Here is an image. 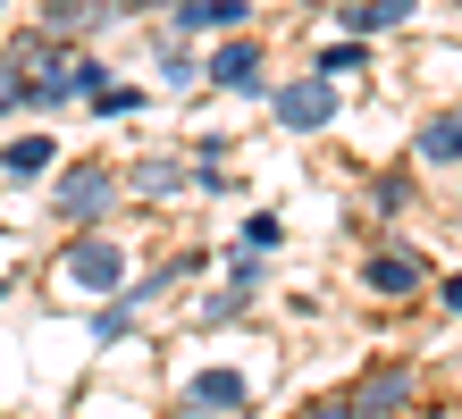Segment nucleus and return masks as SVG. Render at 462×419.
I'll return each instance as SVG.
<instances>
[{"label":"nucleus","instance_id":"1","mask_svg":"<svg viewBox=\"0 0 462 419\" xmlns=\"http://www.w3.org/2000/svg\"><path fill=\"white\" fill-rule=\"evenodd\" d=\"M110 202H118V177H110L101 159L68 168V177H60V193H51V210H60L68 227H101V218H110Z\"/></svg>","mask_w":462,"mask_h":419},{"label":"nucleus","instance_id":"2","mask_svg":"<svg viewBox=\"0 0 462 419\" xmlns=\"http://www.w3.org/2000/svg\"><path fill=\"white\" fill-rule=\"evenodd\" d=\"M60 277L76 294H118L126 286V251L110 243V235H76L68 251H60Z\"/></svg>","mask_w":462,"mask_h":419},{"label":"nucleus","instance_id":"3","mask_svg":"<svg viewBox=\"0 0 462 419\" xmlns=\"http://www.w3.org/2000/svg\"><path fill=\"white\" fill-rule=\"evenodd\" d=\"M269 109H278V126L319 134V126L337 118V84H328V76H294V84H278V93H269Z\"/></svg>","mask_w":462,"mask_h":419},{"label":"nucleus","instance_id":"4","mask_svg":"<svg viewBox=\"0 0 462 419\" xmlns=\"http://www.w3.org/2000/svg\"><path fill=\"white\" fill-rule=\"evenodd\" d=\"M219 93L236 101H269V76H261V42H227V50H210V68H202Z\"/></svg>","mask_w":462,"mask_h":419},{"label":"nucleus","instance_id":"5","mask_svg":"<svg viewBox=\"0 0 462 419\" xmlns=\"http://www.w3.org/2000/svg\"><path fill=\"white\" fill-rule=\"evenodd\" d=\"M362 286H370L378 302H403V294H420V251H403V243L370 251V260H362Z\"/></svg>","mask_w":462,"mask_h":419},{"label":"nucleus","instance_id":"6","mask_svg":"<svg viewBox=\"0 0 462 419\" xmlns=\"http://www.w3.org/2000/svg\"><path fill=\"white\" fill-rule=\"evenodd\" d=\"M403 411H412V369H370L353 395V419H403Z\"/></svg>","mask_w":462,"mask_h":419},{"label":"nucleus","instance_id":"7","mask_svg":"<svg viewBox=\"0 0 462 419\" xmlns=\"http://www.w3.org/2000/svg\"><path fill=\"white\" fill-rule=\"evenodd\" d=\"M185 411H253V386H244V369H202L185 378Z\"/></svg>","mask_w":462,"mask_h":419},{"label":"nucleus","instance_id":"8","mask_svg":"<svg viewBox=\"0 0 462 419\" xmlns=\"http://www.w3.org/2000/svg\"><path fill=\"white\" fill-rule=\"evenodd\" d=\"M244 25V0H177V34H227Z\"/></svg>","mask_w":462,"mask_h":419},{"label":"nucleus","instance_id":"9","mask_svg":"<svg viewBox=\"0 0 462 419\" xmlns=\"http://www.w3.org/2000/svg\"><path fill=\"white\" fill-rule=\"evenodd\" d=\"M420 159H429V168H454V159H462V109H446V118L420 126Z\"/></svg>","mask_w":462,"mask_h":419},{"label":"nucleus","instance_id":"10","mask_svg":"<svg viewBox=\"0 0 462 419\" xmlns=\"http://www.w3.org/2000/svg\"><path fill=\"white\" fill-rule=\"evenodd\" d=\"M51 159H60V143H51V134H17V143L0 151V177H42Z\"/></svg>","mask_w":462,"mask_h":419},{"label":"nucleus","instance_id":"11","mask_svg":"<svg viewBox=\"0 0 462 419\" xmlns=\"http://www.w3.org/2000/svg\"><path fill=\"white\" fill-rule=\"evenodd\" d=\"M403 17H412V0H353V9H345L353 34H395Z\"/></svg>","mask_w":462,"mask_h":419},{"label":"nucleus","instance_id":"12","mask_svg":"<svg viewBox=\"0 0 462 419\" xmlns=\"http://www.w3.org/2000/svg\"><path fill=\"white\" fill-rule=\"evenodd\" d=\"M110 0H42V34H76V25H93Z\"/></svg>","mask_w":462,"mask_h":419},{"label":"nucleus","instance_id":"13","mask_svg":"<svg viewBox=\"0 0 462 419\" xmlns=\"http://www.w3.org/2000/svg\"><path fill=\"white\" fill-rule=\"evenodd\" d=\"M152 68H160V84H177V93H185V84L202 76V68H194V50H185V42H160V50H152Z\"/></svg>","mask_w":462,"mask_h":419},{"label":"nucleus","instance_id":"14","mask_svg":"<svg viewBox=\"0 0 462 419\" xmlns=\"http://www.w3.org/2000/svg\"><path fill=\"white\" fill-rule=\"evenodd\" d=\"M169 185H185V159H143L134 168V193H169Z\"/></svg>","mask_w":462,"mask_h":419},{"label":"nucleus","instance_id":"15","mask_svg":"<svg viewBox=\"0 0 462 419\" xmlns=\"http://www.w3.org/2000/svg\"><path fill=\"white\" fill-rule=\"evenodd\" d=\"M25 93H34V76H25L17 59H0V118H9V109H25Z\"/></svg>","mask_w":462,"mask_h":419},{"label":"nucleus","instance_id":"16","mask_svg":"<svg viewBox=\"0 0 462 419\" xmlns=\"http://www.w3.org/2000/svg\"><path fill=\"white\" fill-rule=\"evenodd\" d=\"M93 109H101V118H134V109H143V93H126V84H101Z\"/></svg>","mask_w":462,"mask_h":419},{"label":"nucleus","instance_id":"17","mask_svg":"<svg viewBox=\"0 0 462 419\" xmlns=\"http://www.w3.org/2000/svg\"><path fill=\"white\" fill-rule=\"evenodd\" d=\"M353 68H362V42H328V50H319V68H311V76H353Z\"/></svg>","mask_w":462,"mask_h":419},{"label":"nucleus","instance_id":"18","mask_svg":"<svg viewBox=\"0 0 462 419\" xmlns=\"http://www.w3.org/2000/svg\"><path fill=\"white\" fill-rule=\"evenodd\" d=\"M278 243V218H244V235H236V251H269Z\"/></svg>","mask_w":462,"mask_h":419},{"label":"nucleus","instance_id":"19","mask_svg":"<svg viewBox=\"0 0 462 419\" xmlns=\"http://www.w3.org/2000/svg\"><path fill=\"white\" fill-rule=\"evenodd\" d=\"M110 9H126V17H152V9H177V0H110Z\"/></svg>","mask_w":462,"mask_h":419},{"label":"nucleus","instance_id":"20","mask_svg":"<svg viewBox=\"0 0 462 419\" xmlns=\"http://www.w3.org/2000/svg\"><path fill=\"white\" fill-rule=\"evenodd\" d=\"M311 419H353V403H319V411H311Z\"/></svg>","mask_w":462,"mask_h":419},{"label":"nucleus","instance_id":"21","mask_svg":"<svg viewBox=\"0 0 462 419\" xmlns=\"http://www.w3.org/2000/svg\"><path fill=\"white\" fill-rule=\"evenodd\" d=\"M446 311H462V277H446Z\"/></svg>","mask_w":462,"mask_h":419},{"label":"nucleus","instance_id":"22","mask_svg":"<svg viewBox=\"0 0 462 419\" xmlns=\"http://www.w3.org/2000/svg\"><path fill=\"white\" fill-rule=\"evenodd\" d=\"M0 294H9V286H0Z\"/></svg>","mask_w":462,"mask_h":419}]
</instances>
